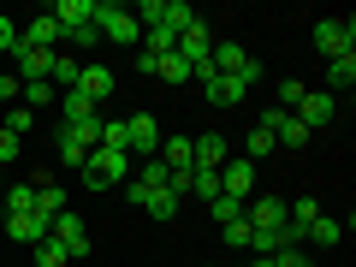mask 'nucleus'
Here are the masks:
<instances>
[{"label":"nucleus","instance_id":"obj_1","mask_svg":"<svg viewBox=\"0 0 356 267\" xmlns=\"http://www.w3.org/2000/svg\"><path fill=\"white\" fill-rule=\"evenodd\" d=\"M131 172H137V161H131L125 149H89L83 184H89V191H119V184H125Z\"/></svg>","mask_w":356,"mask_h":267},{"label":"nucleus","instance_id":"obj_2","mask_svg":"<svg viewBox=\"0 0 356 267\" xmlns=\"http://www.w3.org/2000/svg\"><path fill=\"white\" fill-rule=\"evenodd\" d=\"M95 30L107 42H119V48H137L143 42V24L131 18V6H113V0H95Z\"/></svg>","mask_w":356,"mask_h":267},{"label":"nucleus","instance_id":"obj_3","mask_svg":"<svg viewBox=\"0 0 356 267\" xmlns=\"http://www.w3.org/2000/svg\"><path fill=\"white\" fill-rule=\"evenodd\" d=\"M208 65H214L220 77H238V83H255V77H261V65H255V60H250V48H238V42H214Z\"/></svg>","mask_w":356,"mask_h":267},{"label":"nucleus","instance_id":"obj_4","mask_svg":"<svg viewBox=\"0 0 356 267\" xmlns=\"http://www.w3.org/2000/svg\"><path fill=\"white\" fill-rule=\"evenodd\" d=\"M315 48L327 54V60L356 54V18H321V24H315Z\"/></svg>","mask_w":356,"mask_h":267},{"label":"nucleus","instance_id":"obj_5","mask_svg":"<svg viewBox=\"0 0 356 267\" xmlns=\"http://www.w3.org/2000/svg\"><path fill=\"white\" fill-rule=\"evenodd\" d=\"M13 65H18V77H24V83H48L54 65H60V54H48V48H24V42H18V48H13Z\"/></svg>","mask_w":356,"mask_h":267},{"label":"nucleus","instance_id":"obj_6","mask_svg":"<svg viewBox=\"0 0 356 267\" xmlns=\"http://www.w3.org/2000/svg\"><path fill=\"white\" fill-rule=\"evenodd\" d=\"M339 119V102H332L327 89H309L303 102H297V125H309V131H321V125H332Z\"/></svg>","mask_w":356,"mask_h":267},{"label":"nucleus","instance_id":"obj_7","mask_svg":"<svg viewBox=\"0 0 356 267\" xmlns=\"http://www.w3.org/2000/svg\"><path fill=\"white\" fill-rule=\"evenodd\" d=\"M6 232H13V243H30V250H36V243L54 232V220L30 208V214H6Z\"/></svg>","mask_w":356,"mask_h":267},{"label":"nucleus","instance_id":"obj_8","mask_svg":"<svg viewBox=\"0 0 356 267\" xmlns=\"http://www.w3.org/2000/svg\"><path fill=\"white\" fill-rule=\"evenodd\" d=\"M54 238L65 243V255H72V261H77V255H89V226H83V214H72V208L54 220Z\"/></svg>","mask_w":356,"mask_h":267},{"label":"nucleus","instance_id":"obj_9","mask_svg":"<svg viewBox=\"0 0 356 267\" xmlns=\"http://www.w3.org/2000/svg\"><path fill=\"white\" fill-rule=\"evenodd\" d=\"M191 166H202V172H220V166H226V137H220V131H202V137H191Z\"/></svg>","mask_w":356,"mask_h":267},{"label":"nucleus","instance_id":"obj_10","mask_svg":"<svg viewBox=\"0 0 356 267\" xmlns=\"http://www.w3.org/2000/svg\"><path fill=\"white\" fill-rule=\"evenodd\" d=\"M202 95H208V102H214V107H243V102H250V83H238V77H202Z\"/></svg>","mask_w":356,"mask_h":267},{"label":"nucleus","instance_id":"obj_11","mask_svg":"<svg viewBox=\"0 0 356 267\" xmlns=\"http://www.w3.org/2000/svg\"><path fill=\"white\" fill-rule=\"evenodd\" d=\"M60 36H65V30L54 24V13H42V18H30V24L18 30V42H24V48H48V54H60Z\"/></svg>","mask_w":356,"mask_h":267},{"label":"nucleus","instance_id":"obj_12","mask_svg":"<svg viewBox=\"0 0 356 267\" xmlns=\"http://www.w3.org/2000/svg\"><path fill=\"white\" fill-rule=\"evenodd\" d=\"M89 119H102V107L89 102L83 89H65L60 95V125H89Z\"/></svg>","mask_w":356,"mask_h":267},{"label":"nucleus","instance_id":"obj_13","mask_svg":"<svg viewBox=\"0 0 356 267\" xmlns=\"http://www.w3.org/2000/svg\"><path fill=\"white\" fill-rule=\"evenodd\" d=\"M250 184H255V166L250 161H226V166H220V191H226V196L250 202Z\"/></svg>","mask_w":356,"mask_h":267},{"label":"nucleus","instance_id":"obj_14","mask_svg":"<svg viewBox=\"0 0 356 267\" xmlns=\"http://www.w3.org/2000/svg\"><path fill=\"white\" fill-rule=\"evenodd\" d=\"M77 89H83L95 107H102L107 95H113V72H107V65H83V72H77Z\"/></svg>","mask_w":356,"mask_h":267},{"label":"nucleus","instance_id":"obj_15","mask_svg":"<svg viewBox=\"0 0 356 267\" xmlns=\"http://www.w3.org/2000/svg\"><path fill=\"white\" fill-rule=\"evenodd\" d=\"M350 83H356V54H339V60H327V95H332V102H339Z\"/></svg>","mask_w":356,"mask_h":267},{"label":"nucleus","instance_id":"obj_16","mask_svg":"<svg viewBox=\"0 0 356 267\" xmlns=\"http://www.w3.org/2000/svg\"><path fill=\"white\" fill-rule=\"evenodd\" d=\"M54 24H60V30L95 24V0H60V6H54Z\"/></svg>","mask_w":356,"mask_h":267},{"label":"nucleus","instance_id":"obj_17","mask_svg":"<svg viewBox=\"0 0 356 267\" xmlns=\"http://www.w3.org/2000/svg\"><path fill=\"white\" fill-rule=\"evenodd\" d=\"M154 161L166 166V172H191V137H161V154Z\"/></svg>","mask_w":356,"mask_h":267},{"label":"nucleus","instance_id":"obj_18","mask_svg":"<svg viewBox=\"0 0 356 267\" xmlns=\"http://www.w3.org/2000/svg\"><path fill=\"white\" fill-rule=\"evenodd\" d=\"M36 208V178H24V184H6V196H0V214H30Z\"/></svg>","mask_w":356,"mask_h":267},{"label":"nucleus","instance_id":"obj_19","mask_svg":"<svg viewBox=\"0 0 356 267\" xmlns=\"http://www.w3.org/2000/svg\"><path fill=\"white\" fill-rule=\"evenodd\" d=\"M54 154H60V166H77V172L89 166V143H77L72 131H60V137H54Z\"/></svg>","mask_w":356,"mask_h":267},{"label":"nucleus","instance_id":"obj_20","mask_svg":"<svg viewBox=\"0 0 356 267\" xmlns=\"http://www.w3.org/2000/svg\"><path fill=\"white\" fill-rule=\"evenodd\" d=\"M143 208H149L154 220H178V208H184V196H178L172 184H161V191H149V202H143Z\"/></svg>","mask_w":356,"mask_h":267},{"label":"nucleus","instance_id":"obj_21","mask_svg":"<svg viewBox=\"0 0 356 267\" xmlns=\"http://www.w3.org/2000/svg\"><path fill=\"white\" fill-rule=\"evenodd\" d=\"M149 77H161V83H191V65L178 60V54H161V60H149Z\"/></svg>","mask_w":356,"mask_h":267},{"label":"nucleus","instance_id":"obj_22","mask_svg":"<svg viewBox=\"0 0 356 267\" xmlns=\"http://www.w3.org/2000/svg\"><path fill=\"white\" fill-rule=\"evenodd\" d=\"M339 238H344V226H339L332 214H321L315 226H309V238H303V243H315V250H339Z\"/></svg>","mask_w":356,"mask_h":267},{"label":"nucleus","instance_id":"obj_23","mask_svg":"<svg viewBox=\"0 0 356 267\" xmlns=\"http://www.w3.org/2000/svg\"><path fill=\"white\" fill-rule=\"evenodd\" d=\"M36 214H48V220H60V214H65V196H60V184L36 178Z\"/></svg>","mask_w":356,"mask_h":267},{"label":"nucleus","instance_id":"obj_24","mask_svg":"<svg viewBox=\"0 0 356 267\" xmlns=\"http://www.w3.org/2000/svg\"><path fill=\"white\" fill-rule=\"evenodd\" d=\"M191 196H202V208L220 196V172H202V166H191Z\"/></svg>","mask_w":356,"mask_h":267},{"label":"nucleus","instance_id":"obj_25","mask_svg":"<svg viewBox=\"0 0 356 267\" xmlns=\"http://www.w3.org/2000/svg\"><path fill=\"white\" fill-rule=\"evenodd\" d=\"M65 261H72V255H65V243H60V238L48 232V238L36 243V267H65Z\"/></svg>","mask_w":356,"mask_h":267},{"label":"nucleus","instance_id":"obj_26","mask_svg":"<svg viewBox=\"0 0 356 267\" xmlns=\"http://www.w3.org/2000/svg\"><path fill=\"white\" fill-rule=\"evenodd\" d=\"M208 214H214L220 226H232V220H243V202H238V196H226V191H220L214 202H208Z\"/></svg>","mask_w":356,"mask_h":267},{"label":"nucleus","instance_id":"obj_27","mask_svg":"<svg viewBox=\"0 0 356 267\" xmlns=\"http://www.w3.org/2000/svg\"><path fill=\"white\" fill-rule=\"evenodd\" d=\"M273 149H280V143H273V131H267V125H255V131H250V166H255V161H267Z\"/></svg>","mask_w":356,"mask_h":267},{"label":"nucleus","instance_id":"obj_28","mask_svg":"<svg viewBox=\"0 0 356 267\" xmlns=\"http://www.w3.org/2000/svg\"><path fill=\"white\" fill-rule=\"evenodd\" d=\"M280 250H285L280 232H255V226H250V255H280Z\"/></svg>","mask_w":356,"mask_h":267},{"label":"nucleus","instance_id":"obj_29","mask_svg":"<svg viewBox=\"0 0 356 267\" xmlns=\"http://www.w3.org/2000/svg\"><path fill=\"white\" fill-rule=\"evenodd\" d=\"M24 107L36 113V107H54V83H24Z\"/></svg>","mask_w":356,"mask_h":267},{"label":"nucleus","instance_id":"obj_30","mask_svg":"<svg viewBox=\"0 0 356 267\" xmlns=\"http://www.w3.org/2000/svg\"><path fill=\"white\" fill-rule=\"evenodd\" d=\"M30 119H36V113H30L24 102H13V113H6V125H0V131H13V137H24V131H30Z\"/></svg>","mask_w":356,"mask_h":267},{"label":"nucleus","instance_id":"obj_31","mask_svg":"<svg viewBox=\"0 0 356 267\" xmlns=\"http://www.w3.org/2000/svg\"><path fill=\"white\" fill-rule=\"evenodd\" d=\"M315 255H303V243H285L280 255H273V267H309Z\"/></svg>","mask_w":356,"mask_h":267},{"label":"nucleus","instance_id":"obj_32","mask_svg":"<svg viewBox=\"0 0 356 267\" xmlns=\"http://www.w3.org/2000/svg\"><path fill=\"white\" fill-rule=\"evenodd\" d=\"M77 72H83L77 60H60V65H54V77H48V83H60V89H77Z\"/></svg>","mask_w":356,"mask_h":267},{"label":"nucleus","instance_id":"obj_33","mask_svg":"<svg viewBox=\"0 0 356 267\" xmlns=\"http://www.w3.org/2000/svg\"><path fill=\"white\" fill-rule=\"evenodd\" d=\"M65 42H72V48H95L102 30H95V24H77V30H65Z\"/></svg>","mask_w":356,"mask_h":267},{"label":"nucleus","instance_id":"obj_34","mask_svg":"<svg viewBox=\"0 0 356 267\" xmlns=\"http://www.w3.org/2000/svg\"><path fill=\"white\" fill-rule=\"evenodd\" d=\"M303 95H309V89H303V83H297V77H285V83H280V107H285V113H291V107H297V102H303Z\"/></svg>","mask_w":356,"mask_h":267},{"label":"nucleus","instance_id":"obj_35","mask_svg":"<svg viewBox=\"0 0 356 267\" xmlns=\"http://www.w3.org/2000/svg\"><path fill=\"white\" fill-rule=\"evenodd\" d=\"M226 243H232V250H250V220H232V226H226Z\"/></svg>","mask_w":356,"mask_h":267},{"label":"nucleus","instance_id":"obj_36","mask_svg":"<svg viewBox=\"0 0 356 267\" xmlns=\"http://www.w3.org/2000/svg\"><path fill=\"white\" fill-rule=\"evenodd\" d=\"M13 48H18V24L0 13V54H13Z\"/></svg>","mask_w":356,"mask_h":267},{"label":"nucleus","instance_id":"obj_37","mask_svg":"<svg viewBox=\"0 0 356 267\" xmlns=\"http://www.w3.org/2000/svg\"><path fill=\"white\" fill-rule=\"evenodd\" d=\"M18 95H24V83H18L13 72H0V102H18Z\"/></svg>","mask_w":356,"mask_h":267},{"label":"nucleus","instance_id":"obj_38","mask_svg":"<svg viewBox=\"0 0 356 267\" xmlns=\"http://www.w3.org/2000/svg\"><path fill=\"white\" fill-rule=\"evenodd\" d=\"M6 161H18V137H13V131H0V166H6Z\"/></svg>","mask_w":356,"mask_h":267},{"label":"nucleus","instance_id":"obj_39","mask_svg":"<svg viewBox=\"0 0 356 267\" xmlns=\"http://www.w3.org/2000/svg\"><path fill=\"white\" fill-rule=\"evenodd\" d=\"M250 267H273V255H255V261H250Z\"/></svg>","mask_w":356,"mask_h":267},{"label":"nucleus","instance_id":"obj_40","mask_svg":"<svg viewBox=\"0 0 356 267\" xmlns=\"http://www.w3.org/2000/svg\"><path fill=\"white\" fill-rule=\"evenodd\" d=\"M0 196H6V166H0Z\"/></svg>","mask_w":356,"mask_h":267}]
</instances>
